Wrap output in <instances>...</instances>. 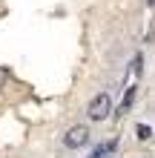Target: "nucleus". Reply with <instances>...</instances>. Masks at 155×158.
I'll use <instances>...</instances> for the list:
<instances>
[{
    "label": "nucleus",
    "mask_w": 155,
    "mask_h": 158,
    "mask_svg": "<svg viewBox=\"0 0 155 158\" xmlns=\"http://www.w3.org/2000/svg\"><path fill=\"white\" fill-rule=\"evenodd\" d=\"M109 112H112V98H109L106 92H98V95L89 101V106H86V115L92 121H104V118H109Z\"/></svg>",
    "instance_id": "f257e3e1"
},
{
    "label": "nucleus",
    "mask_w": 155,
    "mask_h": 158,
    "mask_svg": "<svg viewBox=\"0 0 155 158\" xmlns=\"http://www.w3.org/2000/svg\"><path fill=\"white\" fill-rule=\"evenodd\" d=\"M63 144L69 147V150H80V147L89 144V127L86 124H75L66 129V135H63Z\"/></svg>",
    "instance_id": "f03ea898"
},
{
    "label": "nucleus",
    "mask_w": 155,
    "mask_h": 158,
    "mask_svg": "<svg viewBox=\"0 0 155 158\" xmlns=\"http://www.w3.org/2000/svg\"><path fill=\"white\" fill-rule=\"evenodd\" d=\"M138 138H141V141H147V138H149V127H138Z\"/></svg>",
    "instance_id": "20e7f679"
},
{
    "label": "nucleus",
    "mask_w": 155,
    "mask_h": 158,
    "mask_svg": "<svg viewBox=\"0 0 155 158\" xmlns=\"http://www.w3.org/2000/svg\"><path fill=\"white\" fill-rule=\"evenodd\" d=\"M112 150H115V141H109V144H104V147H101V150H98V152H95V158H106V155H109V152H112Z\"/></svg>",
    "instance_id": "7ed1b4c3"
}]
</instances>
